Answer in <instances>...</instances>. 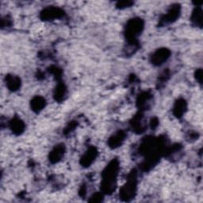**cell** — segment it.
Returning a JSON list of instances; mask_svg holds the SVG:
<instances>
[{"label":"cell","instance_id":"1","mask_svg":"<svg viewBox=\"0 0 203 203\" xmlns=\"http://www.w3.org/2000/svg\"><path fill=\"white\" fill-rule=\"evenodd\" d=\"M142 27V24L140 19H134L130 21V24L128 26V35L129 37H135L136 35L139 34L141 29Z\"/></svg>","mask_w":203,"mask_h":203},{"label":"cell","instance_id":"2","mask_svg":"<svg viewBox=\"0 0 203 203\" xmlns=\"http://www.w3.org/2000/svg\"><path fill=\"white\" fill-rule=\"evenodd\" d=\"M168 52L166 51L165 49L163 50H160L156 52L154 56H153V61L155 62V64H161L162 62H163L164 60L168 59Z\"/></svg>","mask_w":203,"mask_h":203},{"label":"cell","instance_id":"3","mask_svg":"<svg viewBox=\"0 0 203 203\" xmlns=\"http://www.w3.org/2000/svg\"><path fill=\"white\" fill-rule=\"evenodd\" d=\"M19 79L16 77H13V76H11V77L7 78V85H8L9 88L11 89V90H14V89H17L19 87Z\"/></svg>","mask_w":203,"mask_h":203},{"label":"cell","instance_id":"4","mask_svg":"<svg viewBox=\"0 0 203 203\" xmlns=\"http://www.w3.org/2000/svg\"><path fill=\"white\" fill-rule=\"evenodd\" d=\"M44 100L40 98H37L33 100V109H37V110H40L43 107L45 102H44Z\"/></svg>","mask_w":203,"mask_h":203},{"label":"cell","instance_id":"5","mask_svg":"<svg viewBox=\"0 0 203 203\" xmlns=\"http://www.w3.org/2000/svg\"><path fill=\"white\" fill-rule=\"evenodd\" d=\"M12 126V129L14 132H16V133H20L22 130V128H23L22 124L18 120L14 121L13 122H12V126Z\"/></svg>","mask_w":203,"mask_h":203},{"label":"cell","instance_id":"6","mask_svg":"<svg viewBox=\"0 0 203 203\" xmlns=\"http://www.w3.org/2000/svg\"><path fill=\"white\" fill-rule=\"evenodd\" d=\"M62 152H63V148H56L52 153V160H58L61 157Z\"/></svg>","mask_w":203,"mask_h":203},{"label":"cell","instance_id":"7","mask_svg":"<svg viewBox=\"0 0 203 203\" xmlns=\"http://www.w3.org/2000/svg\"><path fill=\"white\" fill-rule=\"evenodd\" d=\"M94 155H94V151H93V152H91V151H90V152L87 153V154L85 155L84 159H83V163H86V164L90 163L91 162V160L94 157Z\"/></svg>","mask_w":203,"mask_h":203}]
</instances>
